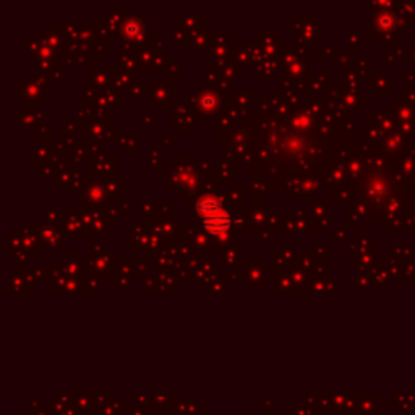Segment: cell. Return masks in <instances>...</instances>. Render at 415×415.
Returning a JSON list of instances; mask_svg holds the SVG:
<instances>
[{
  "instance_id": "cell-1",
  "label": "cell",
  "mask_w": 415,
  "mask_h": 415,
  "mask_svg": "<svg viewBox=\"0 0 415 415\" xmlns=\"http://www.w3.org/2000/svg\"><path fill=\"white\" fill-rule=\"evenodd\" d=\"M200 213L206 229L213 234H224L229 227V214L214 200H204L200 204Z\"/></svg>"
}]
</instances>
